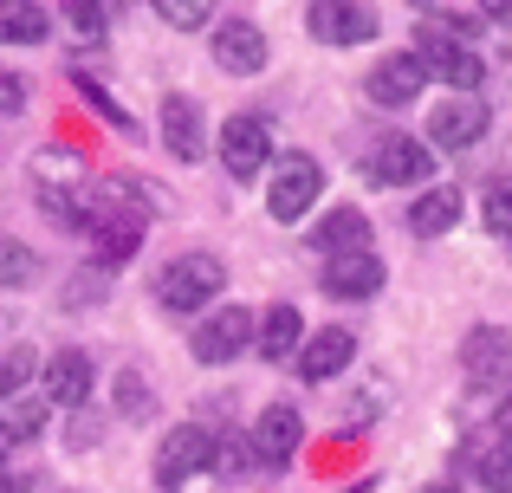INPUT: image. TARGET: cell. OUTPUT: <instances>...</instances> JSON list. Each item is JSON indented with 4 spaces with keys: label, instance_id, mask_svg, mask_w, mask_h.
Masks as SVG:
<instances>
[{
    "label": "cell",
    "instance_id": "6da1fadb",
    "mask_svg": "<svg viewBox=\"0 0 512 493\" xmlns=\"http://www.w3.org/2000/svg\"><path fill=\"white\" fill-rule=\"evenodd\" d=\"M150 292H156L163 312H201V305H214L227 292V266L214 253H182V260H169L150 279Z\"/></svg>",
    "mask_w": 512,
    "mask_h": 493
},
{
    "label": "cell",
    "instance_id": "7a4b0ae2",
    "mask_svg": "<svg viewBox=\"0 0 512 493\" xmlns=\"http://www.w3.org/2000/svg\"><path fill=\"white\" fill-rule=\"evenodd\" d=\"M415 59H422L428 78H441L448 91H461V98H474L480 78H487V65H480V52L467 46L461 33H448V26H415Z\"/></svg>",
    "mask_w": 512,
    "mask_h": 493
},
{
    "label": "cell",
    "instance_id": "3957f363",
    "mask_svg": "<svg viewBox=\"0 0 512 493\" xmlns=\"http://www.w3.org/2000/svg\"><path fill=\"white\" fill-rule=\"evenodd\" d=\"M325 195V169L312 163V156H279L273 163V182H266V215L273 221H305L312 215V202Z\"/></svg>",
    "mask_w": 512,
    "mask_h": 493
},
{
    "label": "cell",
    "instance_id": "277c9868",
    "mask_svg": "<svg viewBox=\"0 0 512 493\" xmlns=\"http://www.w3.org/2000/svg\"><path fill=\"white\" fill-rule=\"evenodd\" d=\"M435 156H428L422 137H383L370 156H363V182L370 189H422Z\"/></svg>",
    "mask_w": 512,
    "mask_h": 493
},
{
    "label": "cell",
    "instance_id": "5b68a950",
    "mask_svg": "<svg viewBox=\"0 0 512 493\" xmlns=\"http://www.w3.org/2000/svg\"><path fill=\"white\" fill-rule=\"evenodd\" d=\"M221 163H227V176L234 182H253L266 169V156H273V130H266V117H253V111H240V117H227L221 124Z\"/></svg>",
    "mask_w": 512,
    "mask_h": 493
},
{
    "label": "cell",
    "instance_id": "8992f818",
    "mask_svg": "<svg viewBox=\"0 0 512 493\" xmlns=\"http://www.w3.org/2000/svg\"><path fill=\"white\" fill-rule=\"evenodd\" d=\"M208 468H214V435L201 429V422H182V429L163 435V455H156V481L163 487H182Z\"/></svg>",
    "mask_w": 512,
    "mask_h": 493
},
{
    "label": "cell",
    "instance_id": "52a82bcc",
    "mask_svg": "<svg viewBox=\"0 0 512 493\" xmlns=\"http://www.w3.org/2000/svg\"><path fill=\"white\" fill-rule=\"evenodd\" d=\"M253 331H260V325H253L240 305H214V312L195 325V357H201V364H234V357L253 344Z\"/></svg>",
    "mask_w": 512,
    "mask_h": 493
},
{
    "label": "cell",
    "instance_id": "ba28073f",
    "mask_svg": "<svg viewBox=\"0 0 512 493\" xmlns=\"http://www.w3.org/2000/svg\"><path fill=\"white\" fill-rule=\"evenodd\" d=\"M493 124V111L480 98H448L428 111V143H441V150H467V143H480Z\"/></svg>",
    "mask_w": 512,
    "mask_h": 493
},
{
    "label": "cell",
    "instance_id": "9c48e42d",
    "mask_svg": "<svg viewBox=\"0 0 512 493\" xmlns=\"http://www.w3.org/2000/svg\"><path fill=\"white\" fill-rule=\"evenodd\" d=\"M305 26H312V39H325V46H363V39H376V13L350 7V0H318V7H305Z\"/></svg>",
    "mask_w": 512,
    "mask_h": 493
},
{
    "label": "cell",
    "instance_id": "30bf717a",
    "mask_svg": "<svg viewBox=\"0 0 512 493\" xmlns=\"http://www.w3.org/2000/svg\"><path fill=\"white\" fill-rule=\"evenodd\" d=\"M422 85H428V72H422V59L415 52H396V59H376V72H370V104H383V111H402V104H415L422 98Z\"/></svg>",
    "mask_w": 512,
    "mask_h": 493
},
{
    "label": "cell",
    "instance_id": "8fae6325",
    "mask_svg": "<svg viewBox=\"0 0 512 493\" xmlns=\"http://www.w3.org/2000/svg\"><path fill=\"white\" fill-rule=\"evenodd\" d=\"M266 33L253 20H221L214 26V65H221V72H234V78H247V72H260L266 65Z\"/></svg>",
    "mask_w": 512,
    "mask_h": 493
},
{
    "label": "cell",
    "instance_id": "7c38bea8",
    "mask_svg": "<svg viewBox=\"0 0 512 493\" xmlns=\"http://www.w3.org/2000/svg\"><path fill=\"white\" fill-rule=\"evenodd\" d=\"M163 143H169V156H182V163H201V156H208L201 104L188 98V91H169L163 98Z\"/></svg>",
    "mask_w": 512,
    "mask_h": 493
},
{
    "label": "cell",
    "instance_id": "4fadbf2b",
    "mask_svg": "<svg viewBox=\"0 0 512 493\" xmlns=\"http://www.w3.org/2000/svg\"><path fill=\"white\" fill-rule=\"evenodd\" d=\"M299 442H305V422H299V409H292V403H266L260 429H253V448H260V468H286V461L299 455Z\"/></svg>",
    "mask_w": 512,
    "mask_h": 493
},
{
    "label": "cell",
    "instance_id": "5bb4252c",
    "mask_svg": "<svg viewBox=\"0 0 512 493\" xmlns=\"http://www.w3.org/2000/svg\"><path fill=\"white\" fill-rule=\"evenodd\" d=\"M357 357V338H350L344 325H325V331H312L305 338V351H299V377L305 383H331L338 370Z\"/></svg>",
    "mask_w": 512,
    "mask_h": 493
},
{
    "label": "cell",
    "instance_id": "9a60e30c",
    "mask_svg": "<svg viewBox=\"0 0 512 493\" xmlns=\"http://www.w3.org/2000/svg\"><path fill=\"white\" fill-rule=\"evenodd\" d=\"M383 260L376 253H344V260H325V292L331 299H376L383 292Z\"/></svg>",
    "mask_w": 512,
    "mask_h": 493
},
{
    "label": "cell",
    "instance_id": "2e32d148",
    "mask_svg": "<svg viewBox=\"0 0 512 493\" xmlns=\"http://www.w3.org/2000/svg\"><path fill=\"white\" fill-rule=\"evenodd\" d=\"M91 383H98L91 357H85V351H59V357L46 364V403H59V409H85V403H91Z\"/></svg>",
    "mask_w": 512,
    "mask_h": 493
},
{
    "label": "cell",
    "instance_id": "e0dca14e",
    "mask_svg": "<svg viewBox=\"0 0 512 493\" xmlns=\"http://www.w3.org/2000/svg\"><path fill=\"white\" fill-rule=\"evenodd\" d=\"M260 357L266 364H299V351H305V318H299V305H273V312L260 318Z\"/></svg>",
    "mask_w": 512,
    "mask_h": 493
},
{
    "label": "cell",
    "instance_id": "ac0fdd59",
    "mask_svg": "<svg viewBox=\"0 0 512 493\" xmlns=\"http://www.w3.org/2000/svg\"><path fill=\"white\" fill-rule=\"evenodd\" d=\"M312 247L325 253V260H344V253H370V215H363V208H331V215L318 221Z\"/></svg>",
    "mask_w": 512,
    "mask_h": 493
},
{
    "label": "cell",
    "instance_id": "d6986e66",
    "mask_svg": "<svg viewBox=\"0 0 512 493\" xmlns=\"http://www.w3.org/2000/svg\"><path fill=\"white\" fill-rule=\"evenodd\" d=\"M461 364H467V377H474V383H493L500 370H512V331H500V325H480V331H467V344H461Z\"/></svg>",
    "mask_w": 512,
    "mask_h": 493
},
{
    "label": "cell",
    "instance_id": "ffe728a7",
    "mask_svg": "<svg viewBox=\"0 0 512 493\" xmlns=\"http://www.w3.org/2000/svg\"><path fill=\"white\" fill-rule=\"evenodd\" d=\"M454 221H461V189H428L409 202V234H422V241H441Z\"/></svg>",
    "mask_w": 512,
    "mask_h": 493
},
{
    "label": "cell",
    "instance_id": "44dd1931",
    "mask_svg": "<svg viewBox=\"0 0 512 493\" xmlns=\"http://www.w3.org/2000/svg\"><path fill=\"white\" fill-rule=\"evenodd\" d=\"M46 416H52L46 396H13V403H0V448L33 442V435L46 429Z\"/></svg>",
    "mask_w": 512,
    "mask_h": 493
},
{
    "label": "cell",
    "instance_id": "7402d4cb",
    "mask_svg": "<svg viewBox=\"0 0 512 493\" xmlns=\"http://www.w3.org/2000/svg\"><path fill=\"white\" fill-rule=\"evenodd\" d=\"M474 481L487 487V493H512V435H500V442H487V448H474Z\"/></svg>",
    "mask_w": 512,
    "mask_h": 493
},
{
    "label": "cell",
    "instance_id": "603a6c76",
    "mask_svg": "<svg viewBox=\"0 0 512 493\" xmlns=\"http://www.w3.org/2000/svg\"><path fill=\"white\" fill-rule=\"evenodd\" d=\"M46 33H52L46 7H0V39H13V46H39Z\"/></svg>",
    "mask_w": 512,
    "mask_h": 493
},
{
    "label": "cell",
    "instance_id": "cb8c5ba5",
    "mask_svg": "<svg viewBox=\"0 0 512 493\" xmlns=\"http://www.w3.org/2000/svg\"><path fill=\"white\" fill-rule=\"evenodd\" d=\"M260 468V448H253V435H221L214 442V474H227V481H240V474Z\"/></svg>",
    "mask_w": 512,
    "mask_h": 493
},
{
    "label": "cell",
    "instance_id": "d4e9b609",
    "mask_svg": "<svg viewBox=\"0 0 512 493\" xmlns=\"http://www.w3.org/2000/svg\"><path fill=\"white\" fill-rule=\"evenodd\" d=\"M39 370V357H33V344H7L0 351V403H13V396L26 390V377Z\"/></svg>",
    "mask_w": 512,
    "mask_h": 493
},
{
    "label": "cell",
    "instance_id": "484cf974",
    "mask_svg": "<svg viewBox=\"0 0 512 493\" xmlns=\"http://www.w3.org/2000/svg\"><path fill=\"white\" fill-rule=\"evenodd\" d=\"M137 247H143V228H98V266H104V273L124 266Z\"/></svg>",
    "mask_w": 512,
    "mask_h": 493
},
{
    "label": "cell",
    "instance_id": "4316f807",
    "mask_svg": "<svg viewBox=\"0 0 512 493\" xmlns=\"http://www.w3.org/2000/svg\"><path fill=\"white\" fill-rule=\"evenodd\" d=\"M480 215H487L493 234H512V176H493L487 195H480Z\"/></svg>",
    "mask_w": 512,
    "mask_h": 493
},
{
    "label": "cell",
    "instance_id": "83f0119b",
    "mask_svg": "<svg viewBox=\"0 0 512 493\" xmlns=\"http://www.w3.org/2000/svg\"><path fill=\"white\" fill-rule=\"evenodd\" d=\"M33 273H39L33 247H20V241H0V292H7V286H26Z\"/></svg>",
    "mask_w": 512,
    "mask_h": 493
},
{
    "label": "cell",
    "instance_id": "f1b7e54d",
    "mask_svg": "<svg viewBox=\"0 0 512 493\" xmlns=\"http://www.w3.org/2000/svg\"><path fill=\"white\" fill-rule=\"evenodd\" d=\"M117 396H124V416L130 422L150 416V390H143V377H130V370H124V377H117Z\"/></svg>",
    "mask_w": 512,
    "mask_h": 493
},
{
    "label": "cell",
    "instance_id": "f546056e",
    "mask_svg": "<svg viewBox=\"0 0 512 493\" xmlns=\"http://www.w3.org/2000/svg\"><path fill=\"white\" fill-rule=\"evenodd\" d=\"M163 20H169V26H188V33H195V26H208L214 13H208V7H195V0H169Z\"/></svg>",
    "mask_w": 512,
    "mask_h": 493
},
{
    "label": "cell",
    "instance_id": "4dcf8cb0",
    "mask_svg": "<svg viewBox=\"0 0 512 493\" xmlns=\"http://www.w3.org/2000/svg\"><path fill=\"white\" fill-rule=\"evenodd\" d=\"M65 20H72V26H78L85 39H104V26H111V13H104V7H65Z\"/></svg>",
    "mask_w": 512,
    "mask_h": 493
},
{
    "label": "cell",
    "instance_id": "1f68e13d",
    "mask_svg": "<svg viewBox=\"0 0 512 493\" xmlns=\"http://www.w3.org/2000/svg\"><path fill=\"white\" fill-rule=\"evenodd\" d=\"M78 91H85V104H91V111H104V117H111L117 130H130V117H124V111H117V104H111V91H98V85H91V78H78Z\"/></svg>",
    "mask_w": 512,
    "mask_h": 493
},
{
    "label": "cell",
    "instance_id": "d6a6232c",
    "mask_svg": "<svg viewBox=\"0 0 512 493\" xmlns=\"http://www.w3.org/2000/svg\"><path fill=\"white\" fill-rule=\"evenodd\" d=\"M363 416H383V383H376V390H357V396H350V422H363Z\"/></svg>",
    "mask_w": 512,
    "mask_h": 493
},
{
    "label": "cell",
    "instance_id": "836d02e7",
    "mask_svg": "<svg viewBox=\"0 0 512 493\" xmlns=\"http://www.w3.org/2000/svg\"><path fill=\"white\" fill-rule=\"evenodd\" d=\"M26 104V78H0V111H20Z\"/></svg>",
    "mask_w": 512,
    "mask_h": 493
},
{
    "label": "cell",
    "instance_id": "e575fe53",
    "mask_svg": "<svg viewBox=\"0 0 512 493\" xmlns=\"http://www.w3.org/2000/svg\"><path fill=\"white\" fill-rule=\"evenodd\" d=\"M422 493H461V487H454V481H435V487H422Z\"/></svg>",
    "mask_w": 512,
    "mask_h": 493
},
{
    "label": "cell",
    "instance_id": "d590c367",
    "mask_svg": "<svg viewBox=\"0 0 512 493\" xmlns=\"http://www.w3.org/2000/svg\"><path fill=\"white\" fill-rule=\"evenodd\" d=\"M500 422H506V435H512V396H506V403H500Z\"/></svg>",
    "mask_w": 512,
    "mask_h": 493
},
{
    "label": "cell",
    "instance_id": "8d00e7d4",
    "mask_svg": "<svg viewBox=\"0 0 512 493\" xmlns=\"http://www.w3.org/2000/svg\"><path fill=\"white\" fill-rule=\"evenodd\" d=\"M0 487H7V448H0Z\"/></svg>",
    "mask_w": 512,
    "mask_h": 493
}]
</instances>
